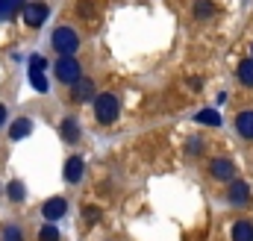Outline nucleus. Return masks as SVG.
Returning <instances> with one entry per match:
<instances>
[{
    "mask_svg": "<svg viewBox=\"0 0 253 241\" xmlns=\"http://www.w3.org/2000/svg\"><path fill=\"white\" fill-rule=\"evenodd\" d=\"M59 129H62V138L68 141V144H74V141H80V123H77L74 118H65Z\"/></svg>",
    "mask_w": 253,
    "mask_h": 241,
    "instance_id": "obj_14",
    "label": "nucleus"
},
{
    "mask_svg": "<svg viewBox=\"0 0 253 241\" xmlns=\"http://www.w3.org/2000/svg\"><path fill=\"white\" fill-rule=\"evenodd\" d=\"M248 197H251V185L245 180H233L227 185V200L233 203V206H242V203H248Z\"/></svg>",
    "mask_w": 253,
    "mask_h": 241,
    "instance_id": "obj_6",
    "label": "nucleus"
},
{
    "mask_svg": "<svg viewBox=\"0 0 253 241\" xmlns=\"http://www.w3.org/2000/svg\"><path fill=\"white\" fill-rule=\"evenodd\" d=\"M47 15H50V9H47L44 3H27V6H24V24L33 27V30H39V27L47 21Z\"/></svg>",
    "mask_w": 253,
    "mask_h": 241,
    "instance_id": "obj_4",
    "label": "nucleus"
},
{
    "mask_svg": "<svg viewBox=\"0 0 253 241\" xmlns=\"http://www.w3.org/2000/svg\"><path fill=\"white\" fill-rule=\"evenodd\" d=\"M6 18H12L9 15V0H0V21H6Z\"/></svg>",
    "mask_w": 253,
    "mask_h": 241,
    "instance_id": "obj_24",
    "label": "nucleus"
},
{
    "mask_svg": "<svg viewBox=\"0 0 253 241\" xmlns=\"http://www.w3.org/2000/svg\"><path fill=\"white\" fill-rule=\"evenodd\" d=\"M21 3H24V0H9V15H15V12L21 9Z\"/></svg>",
    "mask_w": 253,
    "mask_h": 241,
    "instance_id": "obj_25",
    "label": "nucleus"
},
{
    "mask_svg": "<svg viewBox=\"0 0 253 241\" xmlns=\"http://www.w3.org/2000/svg\"><path fill=\"white\" fill-rule=\"evenodd\" d=\"M77 15H80L83 21H88V24H97V18H100L94 0H77Z\"/></svg>",
    "mask_w": 253,
    "mask_h": 241,
    "instance_id": "obj_12",
    "label": "nucleus"
},
{
    "mask_svg": "<svg viewBox=\"0 0 253 241\" xmlns=\"http://www.w3.org/2000/svg\"><path fill=\"white\" fill-rule=\"evenodd\" d=\"M118 115H121V100L115 94L103 91V94L94 97V118H97V123H115Z\"/></svg>",
    "mask_w": 253,
    "mask_h": 241,
    "instance_id": "obj_1",
    "label": "nucleus"
},
{
    "mask_svg": "<svg viewBox=\"0 0 253 241\" xmlns=\"http://www.w3.org/2000/svg\"><path fill=\"white\" fill-rule=\"evenodd\" d=\"M251 53H253V44H251Z\"/></svg>",
    "mask_w": 253,
    "mask_h": 241,
    "instance_id": "obj_27",
    "label": "nucleus"
},
{
    "mask_svg": "<svg viewBox=\"0 0 253 241\" xmlns=\"http://www.w3.org/2000/svg\"><path fill=\"white\" fill-rule=\"evenodd\" d=\"M44 65H47L44 56H39V53H33V56H30V68H33V71H44Z\"/></svg>",
    "mask_w": 253,
    "mask_h": 241,
    "instance_id": "obj_23",
    "label": "nucleus"
},
{
    "mask_svg": "<svg viewBox=\"0 0 253 241\" xmlns=\"http://www.w3.org/2000/svg\"><path fill=\"white\" fill-rule=\"evenodd\" d=\"M65 212H68V200H65V197H50V200H44V206H42V215H44L47 221H59Z\"/></svg>",
    "mask_w": 253,
    "mask_h": 241,
    "instance_id": "obj_7",
    "label": "nucleus"
},
{
    "mask_svg": "<svg viewBox=\"0 0 253 241\" xmlns=\"http://www.w3.org/2000/svg\"><path fill=\"white\" fill-rule=\"evenodd\" d=\"M186 150H189V156H200V153H203V141H200V138H191Z\"/></svg>",
    "mask_w": 253,
    "mask_h": 241,
    "instance_id": "obj_22",
    "label": "nucleus"
},
{
    "mask_svg": "<svg viewBox=\"0 0 253 241\" xmlns=\"http://www.w3.org/2000/svg\"><path fill=\"white\" fill-rule=\"evenodd\" d=\"M233 241H253V224L251 221H236V224H233Z\"/></svg>",
    "mask_w": 253,
    "mask_h": 241,
    "instance_id": "obj_13",
    "label": "nucleus"
},
{
    "mask_svg": "<svg viewBox=\"0 0 253 241\" xmlns=\"http://www.w3.org/2000/svg\"><path fill=\"white\" fill-rule=\"evenodd\" d=\"M194 118H197V123H206V126H221V115L215 109H200Z\"/></svg>",
    "mask_w": 253,
    "mask_h": 241,
    "instance_id": "obj_17",
    "label": "nucleus"
},
{
    "mask_svg": "<svg viewBox=\"0 0 253 241\" xmlns=\"http://www.w3.org/2000/svg\"><path fill=\"white\" fill-rule=\"evenodd\" d=\"M209 174L215 177V180H233V174H236V165L230 162V159H212L209 162Z\"/></svg>",
    "mask_w": 253,
    "mask_h": 241,
    "instance_id": "obj_8",
    "label": "nucleus"
},
{
    "mask_svg": "<svg viewBox=\"0 0 253 241\" xmlns=\"http://www.w3.org/2000/svg\"><path fill=\"white\" fill-rule=\"evenodd\" d=\"M97 94H94V82L91 80H85V77H80L74 85H71V100L74 103H85V100H94Z\"/></svg>",
    "mask_w": 253,
    "mask_h": 241,
    "instance_id": "obj_5",
    "label": "nucleus"
},
{
    "mask_svg": "<svg viewBox=\"0 0 253 241\" xmlns=\"http://www.w3.org/2000/svg\"><path fill=\"white\" fill-rule=\"evenodd\" d=\"M236 129H239L242 138L253 141V109H242V112L236 115Z\"/></svg>",
    "mask_w": 253,
    "mask_h": 241,
    "instance_id": "obj_10",
    "label": "nucleus"
},
{
    "mask_svg": "<svg viewBox=\"0 0 253 241\" xmlns=\"http://www.w3.org/2000/svg\"><path fill=\"white\" fill-rule=\"evenodd\" d=\"M83 174H85V162H83V156H71V159L65 162V180L68 182H80L83 180Z\"/></svg>",
    "mask_w": 253,
    "mask_h": 241,
    "instance_id": "obj_9",
    "label": "nucleus"
},
{
    "mask_svg": "<svg viewBox=\"0 0 253 241\" xmlns=\"http://www.w3.org/2000/svg\"><path fill=\"white\" fill-rule=\"evenodd\" d=\"M33 132V120L30 118H18V120H12V126H9V138L12 141H21V138H27Z\"/></svg>",
    "mask_w": 253,
    "mask_h": 241,
    "instance_id": "obj_11",
    "label": "nucleus"
},
{
    "mask_svg": "<svg viewBox=\"0 0 253 241\" xmlns=\"http://www.w3.org/2000/svg\"><path fill=\"white\" fill-rule=\"evenodd\" d=\"M80 77H83V65L74 59V56H59V59H56V80H59V82L74 85Z\"/></svg>",
    "mask_w": 253,
    "mask_h": 241,
    "instance_id": "obj_3",
    "label": "nucleus"
},
{
    "mask_svg": "<svg viewBox=\"0 0 253 241\" xmlns=\"http://www.w3.org/2000/svg\"><path fill=\"white\" fill-rule=\"evenodd\" d=\"M50 41H53V47H56L59 56H74L80 50V36H77L74 27H56L53 36H50Z\"/></svg>",
    "mask_w": 253,
    "mask_h": 241,
    "instance_id": "obj_2",
    "label": "nucleus"
},
{
    "mask_svg": "<svg viewBox=\"0 0 253 241\" xmlns=\"http://www.w3.org/2000/svg\"><path fill=\"white\" fill-rule=\"evenodd\" d=\"M236 77H239V82H245V85H251L253 88V59H245L239 65V71H236Z\"/></svg>",
    "mask_w": 253,
    "mask_h": 241,
    "instance_id": "obj_16",
    "label": "nucleus"
},
{
    "mask_svg": "<svg viewBox=\"0 0 253 241\" xmlns=\"http://www.w3.org/2000/svg\"><path fill=\"white\" fill-rule=\"evenodd\" d=\"M6 115H9V109H6V106H3V103H0V126H3V123H6Z\"/></svg>",
    "mask_w": 253,
    "mask_h": 241,
    "instance_id": "obj_26",
    "label": "nucleus"
},
{
    "mask_svg": "<svg viewBox=\"0 0 253 241\" xmlns=\"http://www.w3.org/2000/svg\"><path fill=\"white\" fill-rule=\"evenodd\" d=\"M194 18H197V21L215 18V3H212V0H197V3H194Z\"/></svg>",
    "mask_w": 253,
    "mask_h": 241,
    "instance_id": "obj_15",
    "label": "nucleus"
},
{
    "mask_svg": "<svg viewBox=\"0 0 253 241\" xmlns=\"http://www.w3.org/2000/svg\"><path fill=\"white\" fill-rule=\"evenodd\" d=\"M39 241H59V230H56V224L50 221V224H44L42 230H39Z\"/></svg>",
    "mask_w": 253,
    "mask_h": 241,
    "instance_id": "obj_20",
    "label": "nucleus"
},
{
    "mask_svg": "<svg viewBox=\"0 0 253 241\" xmlns=\"http://www.w3.org/2000/svg\"><path fill=\"white\" fill-rule=\"evenodd\" d=\"M30 82L36 85V91H39V94H47V88H50V85H47V80H44V71H33V68H30Z\"/></svg>",
    "mask_w": 253,
    "mask_h": 241,
    "instance_id": "obj_19",
    "label": "nucleus"
},
{
    "mask_svg": "<svg viewBox=\"0 0 253 241\" xmlns=\"http://www.w3.org/2000/svg\"><path fill=\"white\" fill-rule=\"evenodd\" d=\"M3 241H24L21 227H15V224H12V227H6V230H3Z\"/></svg>",
    "mask_w": 253,
    "mask_h": 241,
    "instance_id": "obj_21",
    "label": "nucleus"
},
{
    "mask_svg": "<svg viewBox=\"0 0 253 241\" xmlns=\"http://www.w3.org/2000/svg\"><path fill=\"white\" fill-rule=\"evenodd\" d=\"M6 197H9L12 203H21V200L27 197V191H24V185H21L18 180H12L9 185H6Z\"/></svg>",
    "mask_w": 253,
    "mask_h": 241,
    "instance_id": "obj_18",
    "label": "nucleus"
}]
</instances>
